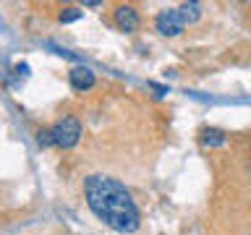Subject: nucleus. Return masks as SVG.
I'll return each mask as SVG.
<instances>
[{
    "label": "nucleus",
    "instance_id": "obj_1",
    "mask_svg": "<svg viewBox=\"0 0 251 235\" xmlns=\"http://www.w3.org/2000/svg\"><path fill=\"white\" fill-rule=\"evenodd\" d=\"M84 193L89 209L115 233L131 235L141 227V214L128 188L107 175H89L84 180Z\"/></svg>",
    "mask_w": 251,
    "mask_h": 235
},
{
    "label": "nucleus",
    "instance_id": "obj_2",
    "mask_svg": "<svg viewBox=\"0 0 251 235\" xmlns=\"http://www.w3.org/2000/svg\"><path fill=\"white\" fill-rule=\"evenodd\" d=\"M52 139H55V146H60V149L76 146L78 139H81V123H78V118L63 115L60 120L52 125Z\"/></svg>",
    "mask_w": 251,
    "mask_h": 235
},
{
    "label": "nucleus",
    "instance_id": "obj_3",
    "mask_svg": "<svg viewBox=\"0 0 251 235\" xmlns=\"http://www.w3.org/2000/svg\"><path fill=\"white\" fill-rule=\"evenodd\" d=\"M154 26H157V31H160L162 37H178L180 31H183L186 21H183V16H180L178 8H168V11H162L154 19Z\"/></svg>",
    "mask_w": 251,
    "mask_h": 235
},
{
    "label": "nucleus",
    "instance_id": "obj_4",
    "mask_svg": "<svg viewBox=\"0 0 251 235\" xmlns=\"http://www.w3.org/2000/svg\"><path fill=\"white\" fill-rule=\"evenodd\" d=\"M115 24L121 31H136L139 29V11L133 5H118L115 8Z\"/></svg>",
    "mask_w": 251,
    "mask_h": 235
},
{
    "label": "nucleus",
    "instance_id": "obj_5",
    "mask_svg": "<svg viewBox=\"0 0 251 235\" xmlns=\"http://www.w3.org/2000/svg\"><path fill=\"white\" fill-rule=\"evenodd\" d=\"M71 86H74L76 92L92 89V86H94V73L89 68H84V66H76L74 70H71Z\"/></svg>",
    "mask_w": 251,
    "mask_h": 235
},
{
    "label": "nucleus",
    "instance_id": "obj_6",
    "mask_svg": "<svg viewBox=\"0 0 251 235\" xmlns=\"http://www.w3.org/2000/svg\"><path fill=\"white\" fill-rule=\"evenodd\" d=\"M201 141L207 146H223L225 144V133L217 131V128H207V131L201 133Z\"/></svg>",
    "mask_w": 251,
    "mask_h": 235
},
{
    "label": "nucleus",
    "instance_id": "obj_7",
    "mask_svg": "<svg viewBox=\"0 0 251 235\" xmlns=\"http://www.w3.org/2000/svg\"><path fill=\"white\" fill-rule=\"evenodd\" d=\"M178 11H180V16H183L186 24H194V21L201 16V5H199V3H186V5H180Z\"/></svg>",
    "mask_w": 251,
    "mask_h": 235
},
{
    "label": "nucleus",
    "instance_id": "obj_8",
    "mask_svg": "<svg viewBox=\"0 0 251 235\" xmlns=\"http://www.w3.org/2000/svg\"><path fill=\"white\" fill-rule=\"evenodd\" d=\"M37 144L39 146H55V139H52V128H42V131H39L37 133Z\"/></svg>",
    "mask_w": 251,
    "mask_h": 235
},
{
    "label": "nucleus",
    "instance_id": "obj_9",
    "mask_svg": "<svg viewBox=\"0 0 251 235\" xmlns=\"http://www.w3.org/2000/svg\"><path fill=\"white\" fill-rule=\"evenodd\" d=\"M76 19H81V11H78V8H66V11L60 13V21L63 24H71V21H76Z\"/></svg>",
    "mask_w": 251,
    "mask_h": 235
}]
</instances>
